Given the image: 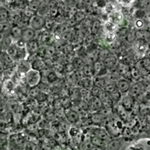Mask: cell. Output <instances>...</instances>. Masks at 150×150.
Returning a JSON list of instances; mask_svg holds the SVG:
<instances>
[{"label": "cell", "instance_id": "obj_43", "mask_svg": "<svg viewBox=\"0 0 150 150\" xmlns=\"http://www.w3.org/2000/svg\"><path fill=\"white\" fill-rule=\"evenodd\" d=\"M109 55H110L108 50L106 49H103L99 51L98 53V58H100L101 61H103L104 58L107 57Z\"/></svg>", "mask_w": 150, "mask_h": 150}, {"label": "cell", "instance_id": "obj_42", "mask_svg": "<svg viewBox=\"0 0 150 150\" xmlns=\"http://www.w3.org/2000/svg\"><path fill=\"white\" fill-rule=\"evenodd\" d=\"M145 21L142 19H136L134 22V28L136 30L138 29H144L145 26Z\"/></svg>", "mask_w": 150, "mask_h": 150}, {"label": "cell", "instance_id": "obj_18", "mask_svg": "<svg viewBox=\"0 0 150 150\" xmlns=\"http://www.w3.org/2000/svg\"><path fill=\"white\" fill-rule=\"evenodd\" d=\"M81 69L85 77L90 78H93L94 77L95 73L93 65L90 64H85Z\"/></svg>", "mask_w": 150, "mask_h": 150}, {"label": "cell", "instance_id": "obj_20", "mask_svg": "<svg viewBox=\"0 0 150 150\" xmlns=\"http://www.w3.org/2000/svg\"><path fill=\"white\" fill-rule=\"evenodd\" d=\"M101 27V22L99 19H95L93 20L90 31V34L93 35H96L98 34L100 32V28Z\"/></svg>", "mask_w": 150, "mask_h": 150}, {"label": "cell", "instance_id": "obj_37", "mask_svg": "<svg viewBox=\"0 0 150 150\" xmlns=\"http://www.w3.org/2000/svg\"><path fill=\"white\" fill-rule=\"evenodd\" d=\"M103 91V89H102L101 88L93 85L90 90V92L91 96L98 98V96H100V95L101 94Z\"/></svg>", "mask_w": 150, "mask_h": 150}, {"label": "cell", "instance_id": "obj_30", "mask_svg": "<svg viewBox=\"0 0 150 150\" xmlns=\"http://www.w3.org/2000/svg\"><path fill=\"white\" fill-rule=\"evenodd\" d=\"M107 93L108 94L110 98L111 99L113 102H118V101H120L122 96V94L120 92V91L117 88Z\"/></svg>", "mask_w": 150, "mask_h": 150}, {"label": "cell", "instance_id": "obj_4", "mask_svg": "<svg viewBox=\"0 0 150 150\" xmlns=\"http://www.w3.org/2000/svg\"><path fill=\"white\" fill-rule=\"evenodd\" d=\"M143 85L141 81H137L134 83H131L130 88L127 93L128 95L132 98H137L141 94L144 93L145 91Z\"/></svg>", "mask_w": 150, "mask_h": 150}, {"label": "cell", "instance_id": "obj_49", "mask_svg": "<svg viewBox=\"0 0 150 150\" xmlns=\"http://www.w3.org/2000/svg\"><path fill=\"white\" fill-rule=\"evenodd\" d=\"M131 150H145L144 148L142 146V145H133L132 146L130 147Z\"/></svg>", "mask_w": 150, "mask_h": 150}, {"label": "cell", "instance_id": "obj_32", "mask_svg": "<svg viewBox=\"0 0 150 150\" xmlns=\"http://www.w3.org/2000/svg\"><path fill=\"white\" fill-rule=\"evenodd\" d=\"M133 16L135 18V19H144L145 17H146V12L145 9L138 8L137 9L134 10L132 12Z\"/></svg>", "mask_w": 150, "mask_h": 150}, {"label": "cell", "instance_id": "obj_50", "mask_svg": "<svg viewBox=\"0 0 150 150\" xmlns=\"http://www.w3.org/2000/svg\"><path fill=\"white\" fill-rule=\"evenodd\" d=\"M57 1H59H59H63V0H57Z\"/></svg>", "mask_w": 150, "mask_h": 150}, {"label": "cell", "instance_id": "obj_10", "mask_svg": "<svg viewBox=\"0 0 150 150\" xmlns=\"http://www.w3.org/2000/svg\"><path fill=\"white\" fill-rule=\"evenodd\" d=\"M91 132V135L96 136L100 138H101L104 141H105L107 142L111 138V136H110V135L108 134L106 129L103 128L97 127V128H92Z\"/></svg>", "mask_w": 150, "mask_h": 150}, {"label": "cell", "instance_id": "obj_40", "mask_svg": "<svg viewBox=\"0 0 150 150\" xmlns=\"http://www.w3.org/2000/svg\"><path fill=\"white\" fill-rule=\"evenodd\" d=\"M41 1H42V0H32L30 2L29 6L28 8L36 12L40 5Z\"/></svg>", "mask_w": 150, "mask_h": 150}, {"label": "cell", "instance_id": "obj_41", "mask_svg": "<svg viewBox=\"0 0 150 150\" xmlns=\"http://www.w3.org/2000/svg\"><path fill=\"white\" fill-rule=\"evenodd\" d=\"M136 2L138 8L145 9L149 5V0H136Z\"/></svg>", "mask_w": 150, "mask_h": 150}, {"label": "cell", "instance_id": "obj_16", "mask_svg": "<svg viewBox=\"0 0 150 150\" xmlns=\"http://www.w3.org/2000/svg\"><path fill=\"white\" fill-rule=\"evenodd\" d=\"M101 61L104 66L108 69L112 68L117 64V58L116 56L110 54Z\"/></svg>", "mask_w": 150, "mask_h": 150}, {"label": "cell", "instance_id": "obj_19", "mask_svg": "<svg viewBox=\"0 0 150 150\" xmlns=\"http://www.w3.org/2000/svg\"><path fill=\"white\" fill-rule=\"evenodd\" d=\"M65 116L67 120L71 124H75L79 119L78 114L76 111L71 109L67 110L65 112Z\"/></svg>", "mask_w": 150, "mask_h": 150}, {"label": "cell", "instance_id": "obj_7", "mask_svg": "<svg viewBox=\"0 0 150 150\" xmlns=\"http://www.w3.org/2000/svg\"><path fill=\"white\" fill-rule=\"evenodd\" d=\"M131 85V82L128 79L125 78L120 79L116 81L117 89L120 91L122 95H125L128 93Z\"/></svg>", "mask_w": 150, "mask_h": 150}, {"label": "cell", "instance_id": "obj_23", "mask_svg": "<svg viewBox=\"0 0 150 150\" xmlns=\"http://www.w3.org/2000/svg\"><path fill=\"white\" fill-rule=\"evenodd\" d=\"M71 64L74 70H78L81 69L83 66L85 65L86 62L83 58L77 56H75L71 61Z\"/></svg>", "mask_w": 150, "mask_h": 150}, {"label": "cell", "instance_id": "obj_26", "mask_svg": "<svg viewBox=\"0 0 150 150\" xmlns=\"http://www.w3.org/2000/svg\"><path fill=\"white\" fill-rule=\"evenodd\" d=\"M22 28L19 26H14L11 29V36L12 39H15L16 41L21 38Z\"/></svg>", "mask_w": 150, "mask_h": 150}, {"label": "cell", "instance_id": "obj_44", "mask_svg": "<svg viewBox=\"0 0 150 150\" xmlns=\"http://www.w3.org/2000/svg\"><path fill=\"white\" fill-rule=\"evenodd\" d=\"M63 51L66 54L73 53L74 52V46L71 44H66L63 48Z\"/></svg>", "mask_w": 150, "mask_h": 150}, {"label": "cell", "instance_id": "obj_2", "mask_svg": "<svg viewBox=\"0 0 150 150\" xmlns=\"http://www.w3.org/2000/svg\"><path fill=\"white\" fill-rule=\"evenodd\" d=\"M26 84L31 88L38 86L40 82L42 76L40 72L30 68L25 76Z\"/></svg>", "mask_w": 150, "mask_h": 150}, {"label": "cell", "instance_id": "obj_24", "mask_svg": "<svg viewBox=\"0 0 150 150\" xmlns=\"http://www.w3.org/2000/svg\"><path fill=\"white\" fill-rule=\"evenodd\" d=\"M137 39H142L148 42L149 39V32L148 29L136 30Z\"/></svg>", "mask_w": 150, "mask_h": 150}, {"label": "cell", "instance_id": "obj_39", "mask_svg": "<svg viewBox=\"0 0 150 150\" xmlns=\"http://www.w3.org/2000/svg\"><path fill=\"white\" fill-rule=\"evenodd\" d=\"M36 55L39 58H44L46 55V45H40L37 52L36 53Z\"/></svg>", "mask_w": 150, "mask_h": 150}, {"label": "cell", "instance_id": "obj_3", "mask_svg": "<svg viewBox=\"0 0 150 150\" xmlns=\"http://www.w3.org/2000/svg\"><path fill=\"white\" fill-rule=\"evenodd\" d=\"M45 22V17L36 14L29 18L28 21V26L29 28H32L35 31H40L44 29Z\"/></svg>", "mask_w": 150, "mask_h": 150}, {"label": "cell", "instance_id": "obj_33", "mask_svg": "<svg viewBox=\"0 0 150 150\" xmlns=\"http://www.w3.org/2000/svg\"><path fill=\"white\" fill-rule=\"evenodd\" d=\"M117 38V35L115 32H106L104 36V41L108 44H111L114 42Z\"/></svg>", "mask_w": 150, "mask_h": 150}, {"label": "cell", "instance_id": "obj_29", "mask_svg": "<svg viewBox=\"0 0 150 150\" xmlns=\"http://www.w3.org/2000/svg\"><path fill=\"white\" fill-rule=\"evenodd\" d=\"M73 18L77 24H81L86 18V14L84 11L78 10L74 15Z\"/></svg>", "mask_w": 150, "mask_h": 150}, {"label": "cell", "instance_id": "obj_9", "mask_svg": "<svg viewBox=\"0 0 150 150\" xmlns=\"http://www.w3.org/2000/svg\"><path fill=\"white\" fill-rule=\"evenodd\" d=\"M36 31L28 27H25L22 29L21 38L23 41L27 42L31 40L35 39L36 36Z\"/></svg>", "mask_w": 150, "mask_h": 150}, {"label": "cell", "instance_id": "obj_46", "mask_svg": "<svg viewBox=\"0 0 150 150\" xmlns=\"http://www.w3.org/2000/svg\"><path fill=\"white\" fill-rule=\"evenodd\" d=\"M46 78H47V80L48 81V82L52 83V82L57 81V76L54 72H50L47 74Z\"/></svg>", "mask_w": 150, "mask_h": 150}, {"label": "cell", "instance_id": "obj_34", "mask_svg": "<svg viewBox=\"0 0 150 150\" xmlns=\"http://www.w3.org/2000/svg\"><path fill=\"white\" fill-rule=\"evenodd\" d=\"M104 117L100 112H94L91 117V121L96 124H101L104 121Z\"/></svg>", "mask_w": 150, "mask_h": 150}, {"label": "cell", "instance_id": "obj_28", "mask_svg": "<svg viewBox=\"0 0 150 150\" xmlns=\"http://www.w3.org/2000/svg\"><path fill=\"white\" fill-rule=\"evenodd\" d=\"M103 29L106 32H115L117 28H118V25L109 21H105L103 25Z\"/></svg>", "mask_w": 150, "mask_h": 150}, {"label": "cell", "instance_id": "obj_31", "mask_svg": "<svg viewBox=\"0 0 150 150\" xmlns=\"http://www.w3.org/2000/svg\"><path fill=\"white\" fill-rule=\"evenodd\" d=\"M128 31L129 28L128 26H118L115 32L117 35V37L125 38L128 32Z\"/></svg>", "mask_w": 150, "mask_h": 150}, {"label": "cell", "instance_id": "obj_47", "mask_svg": "<svg viewBox=\"0 0 150 150\" xmlns=\"http://www.w3.org/2000/svg\"><path fill=\"white\" fill-rule=\"evenodd\" d=\"M47 2L49 10L58 7L59 1H57V0H47Z\"/></svg>", "mask_w": 150, "mask_h": 150}, {"label": "cell", "instance_id": "obj_35", "mask_svg": "<svg viewBox=\"0 0 150 150\" xmlns=\"http://www.w3.org/2000/svg\"><path fill=\"white\" fill-rule=\"evenodd\" d=\"M57 54V49L53 45L46 46V56L52 57L54 56Z\"/></svg>", "mask_w": 150, "mask_h": 150}, {"label": "cell", "instance_id": "obj_17", "mask_svg": "<svg viewBox=\"0 0 150 150\" xmlns=\"http://www.w3.org/2000/svg\"><path fill=\"white\" fill-rule=\"evenodd\" d=\"M103 107L102 104L98 98L95 96H91L88 101V108L91 109L92 111H98Z\"/></svg>", "mask_w": 150, "mask_h": 150}, {"label": "cell", "instance_id": "obj_15", "mask_svg": "<svg viewBox=\"0 0 150 150\" xmlns=\"http://www.w3.org/2000/svg\"><path fill=\"white\" fill-rule=\"evenodd\" d=\"M30 67L32 69L41 72L47 68V64L43 59L38 58L30 64Z\"/></svg>", "mask_w": 150, "mask_h": 150}, {"label": "cell", "instance_id": "obj_45", "mask_svg": "<svg viewBox=\"0 0 150 150\" xmlns=\"http://www.w3.org/2000/svg\"><path fill=\"white\" fill-rule=\"evenodd\" d=\"M64 71L66 74H70L74 71V69L71 62H67L64 66Z\"/></svg>", "mask_w": 150, "mask_h": 150}, {"label": "cell", "instance_id": "obj_6", "mask_svg": "<svg viewBox=\"0 0 150 150\" xmlns=\"http://www.w3.org/2000/svg\"><path fill=\"white\" fill-rule=\"evenodd\" d=\"M149 58H144L140 59L137 64L135 67L138 69L141 75H148L149 71Z\"/></svg>", "mask_w": 150, "mask_h": 150}, {"label": "cell", "instance_id": "obj_48", "mask_svg": "<svg viewBox=\"0 0 150 150\" xmlns=\"http://www.w3.org/2000/svg\"><path fill=\"white\" fill-rule=\"evenodd\" d=\"M88 150H106V148L104 146H97L92 145Z\"/></svg>", "mask_w": 150, "mask_h": 150}, {"label": "cell", "instance_id": "obj_1", "mask_svg": "<svg viewBox=\"0 0 150 150\" xmlns=\"http://www.w3.org/2000/svg\"><path fill=\"white\" fill-rule=\"evenodd\" d=\"M127 141L122 136L111 137L107 142L106 150H125Z\"/></svg>", "mask_w": 150, "mask_h": 150}, {"label": "cell", "instance_id": "obj_21", "mask_svg": "<svg viewBox=\"0 0 150 150\" xmlns=\"http://www.w3.org/2000/svg\"><path fill=\"white\" fill-rule=\"evenodd\" d=\"M47 0H42L40 5L36 12V14L45 17L48 15L49 8L47 6Z\"/></svg>", "mask_w": 150, "mask_h": 150}, {"label": "cell", "instance_id": "obj_25", "mask_svg": "<svg viewBox=\"0 0 150 150\" xmlns=\"http://www.w3.org/2000/svg\"><path fill=\"white\" fill-rule=\"evenodd\" d=\"M90 143L92 145L97 146H104L105 147L107 145V142L104 139L100 138L97 136L91 135L90 139Z\"/></svg>", "mask_w": 150, "mask_h": 150}, {"label": "cell", "instance_id": "obj_22", "mask_svg": "<svg viewBox=\"0 0 150 150\" xmlns=\"http://www.w3.org/2000/svg\"><path fill=\"white\" fill-rule=\"evenodd\" d=\"M117 10L118 9L117 4L112 2H107L102 9L104 14H105L106 15Z\"/></svg>", "mask_w": 150, "mask_h": 150}, {"label": "cell", "instance_id": "obj_5", "mask_svg": "<svg viewBox=\"0 0 150 150\" xmlns=\"http://www.w3.org/2000/svg\"><path fill=\"white\" fill-rule=\"evenodd\" d=\"M132 45L135 51L139 55H144L146 52L149 49L148 42L144 40L137 39Z\"/></svg>", "mask_w": 150, "mask_h": 150}, {"label": "cell", "instance_id": "obj_8", "mask_svg": "<svg viewBox=\"0 0 150 150\" xmlns=\"http://www.w3.org/2000/svg\"><path fill=\"white\" fill-rule=\"evenodd\" d=\"M39 45L40 44L36 39H34L26 42L25 48L27 53V56H28L36 54Z\"/></svg>", "mask_w": 150, "mask_h": 150}, {"label": "cell", "instance_id": "obj_12", "mask_svg": "<svg viewBox=\"0 0 150 150\" xmlns=\"http://www.w3.org/2000/svg\"><path fill=\"white\" fill-rule=\"evenodd\" d=\"M31 68L30 64L29 61L25 59L20 61L17 66V73L18 76L25 77L26 73Z\"/></svg>", "mask_w": 150, "mask_h": 150}, {"label": "cell", "instance_id": "obj_14", "mask_svg": "<svg viewBox=\"0 0 150 150\" xmlns=\"http://www.w3.org/2000/svg\"><path fill=\"white\" fill-rule=\"evenodd\" d=\"M134 98L129 96L127 94L125 95H123L120 100L121 101L120 104L125 110H127V111H130L134 101Z\"/></svg>", "mask_w": 150, "mask_h": 150}, {"label": "cell", "instance_id": "obj_11", "mask_svg": "<svg viewBox=\"0 0 150 150\" xmlns=\"http://www.w3.org/2000/svg\"><path fill=\"white\" fill-rule=\"evenodd\" d=\"M124 18V16L121 11L117 10L112 13L107 15V20L116 25H118Z\"/></svg>", "mask_w": 150, "mask_h": 150}, {"label": "cell", "instance_id": "obj_36", "mask_svg": "<svg viewBox=\"0 0 150 150\" xmlns=\"http://www.w3.org/2000/svg\"><path fill=\"white\" fill-rule=\"evenodd\" d=\"M117 2L122 7L129 8L133 5H135L136 0H117Z\"/></svg>", "mask_w": 150, "mask_h": 150}, {"label": "cell", "instance_id": "obj_38", "mask_svg": "<svg viewBox=\"0 0 150 150\" xmlns=\"http://www.w3.org/2000/svg\"><path fill=\"white\" fill-rule=\"evenodd\" d=\"M129 71H130V75L132 78L137 81H138V79L141 78V75L139 73L138 69L135 67V66H134L132 68H131Z\"/></svg>", "mask_w": 150, "mask_h": 150}, {"label": "cell", "instance_id": "obj_13", "mask_svg": "<svg viewBox=\"0 0 150 150\" xmlns=\"http://www.w3.org/2000/svg\"><path fill=\"white\" fill-rule=\"evenodd\" d=\"M76 85L79 86L80 88H83L90 91L93 85V78L84 76L78 80Z\"/></svg>", "mask_w": 150, "mask_h": 150}, {"label": "cell", "instance_id": "obj_27", "mask_svg": "<svg viewBox=\"0 0 150 150\" xmlns=\"http://www.w3.org/2000/svg\"><path fill=\"white\" fill-rule=\"evenodd\" d=\"M125 41L128 43L132 44L137 39L136 37V29L134 27L133 28L129 29L128 32L126 36L125 37Z\"/></svg>", "mask_w": 150, "mask_h": 150}]
</instances>
